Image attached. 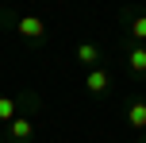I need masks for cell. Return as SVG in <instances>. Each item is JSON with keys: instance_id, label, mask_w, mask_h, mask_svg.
<instances>
[{"instance_id": "obj_5", "label": "cell", "mask_w": 146, "mask_h": 143, "mask_svg": "<svg viewBox=\"0 0 146 143\" xmlns=\"http://www.w3.org/2000/svg\"><path fill=\"white\" fill-rule=\"evenodd\" d=\"M85 93H88V97H111V74L104 66L85 70Z\"/></svg>"}, {"instance_id": "obj_11", "label": "cell", "mask_w": 146, "mask_h": 143, "mask_svg": "<svg viewBox=\"0 0 146 143\" xmlns=\"http://www.w3.org/2000/svg\"><path fill=\"white\" fill-rule=\"evenodd\" d=\"M0 143H4V136H0Z\"/></svg>"}, {"instance_id": "obj_3", "label": "cell", "mask_w": 146, "mask_h": 143, "mask_svg": "<svg viewBox=\"0 0 146 143\" xmlns=\"http://www.w3.org/2000/svg\"><path fill=\"white\" fill-rule=\"evenodd\" d=\"M123 54V70L135 77V81H146V46L142 43H123L119 46Z\"/></svg>"}, {"instance_id": "obj_2", "label": "cell", "mask_w": 146, "mask_h": 143, "mask_svg": "<svg viewBox=\"0 0 146 143\" xmlns=\"http://www.w3.org/2000/svg\"><path fill=\"white\" fill-rule=\"evenodd\" d=\"M119 31H123V43H142L146 46V8H139V4L119 8Z\"/></svg>"}, {"instance_id": "obj_10", "label": "cell", "mask_w": 146, "mask_h": 143, "mask_svg": "<svg viewBox=\"0 0 146 143\" xmlns=\"http://www.w3.org/2000/svg\"><path fill=\"white\" fill-rule=\"evenodd\" d=\"M135 143H146V132H142V136H135Z\"/></svg>"}, {"instance_id": "obj_4", "label": "cell", "mask_w": 146, "mask_h": 143, "mask_svg": "<svg viewBox=\"0 0 146 143\" xmlns=\"http://www.w3.org/2000/svg\"><path fill=\"white\" fill-rule=\"evenodd\" d=\"M123 124L135 136L146 132V97H123Z\"/></svg>"}, {"instance_id": "obj_1", "label": "cell", "mask_w": 146, "mask_h": 143, "mask_svg": "<svg viewBox=\"0 0 146 143\" xmlns=\"http://www.w3.org/2000/svg\"><path fill=\"white\" fill-rule=\"evenodd\" d=\"M12 35H19L23 43H27V46H35V50H42V46L50 43V23H46L38 12H19V15H15Z\"/></svg>"}, {"instance_id": "obj_7", "label": "cell", "mask_w": 146, "mask_h": 143, "mask_svg": "<svg viewBox=\"0 0 146 143\" xmlns=\"http://www.w3.org/2000/svg\"><path fill=\"white\" fill-rule=\"evenodd\" d=\"M73 58H77V66H81V70H96V66L104 62V50L92 43V39H85V43L73 46Z\"/></svg>"}, {"instance_id": "obj_9", "label": "cell", "mask_w": 146, "mask_h": 143, "mask_svg": "<svg viewBox=\"0 0 146 143\" xmlns=\"http://www.w3.org/2000/svg\"><path fill=\"white\" fill-rule=\"evenodd\" d=\"M12 120H15V97H4L0 93V128H8Z\"/></svg>"}, {"instance_id": "obj_8", "label": "cell", "mask_w": 146, "mask_h": 143, "mask_svg": "<svg viewBox=\"0 0 146 143\" xmlns=\"http://www.w3.org/2000/svg\"><path fill=\"white\" fill-rule=\"evenodd\" d=\"M38 112H42V93L38 89H23L19 97H15V116H31V120H35Z\"/></svg>"}, {"instance_id": "obj_6", "label": "cell", "mask_w": 146, "mask_h": 143, "mask_svg": "<svg viewBox=\"0 0 146 143\" xmlns=\"http://www.w3.org/2000/svg\"><path fill=\"white\" fill-rule=\"evenodd\" d=\"M0 136H4V143H31L35 139V124H31V116H15L8 128H0Z\"/></svg>"}]
</instances>
